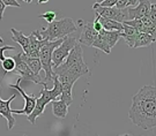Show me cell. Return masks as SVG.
Returning a JSON list of instances; mask_svg holds the SVG:
<instances>
[{
	"mask_svg": "<svg viewBox=\"0 0 156 136\" xmlns=\"http://www.w3.org/2000/svg\"><path fill=\"white\" fill-rule=\"evenodd\" d=\"M56 75L62 84L60 100L68 106L73 103L72 89L74 83L83 75H90L89 68L83 61V51L80 44H75L66 59L58 67L53 68Z\"/></svg>",
	"mask_w": 156,
	"mask_h": 136,
	"instance_id": "6da1fadb",
	"label": "cell"
},
{
	"mask_svg": "<svg viewBox=\"0 0 156 136\" xmlns=\"http://www.w3.org/2000/svg\"><path fill=\"white\" fill-rule=\"evenodd\" d=\"M128 117L136 127L142 129L155 128L156 126V88L155 85L142 87L132 97V106Z\"/></svg>",
	"mask_w": 156,
	"mask_h": 136,
	"instance_id": "7a4b0ae2",
	"label": "cell"
},
{
	"mask_svg": "<svg viewBox=\"0 0 156 136\" xmlns=\"http://www.w3.org/2000/svg\"><path fill=\"white\" fill-rule=\"evenodd\" d=\"M52 81H53V88L50 90L48 89V87H44V89L41 90V96L39 98H36V104L33 112L27 117V119L29 122H31V125H35L36 119L44 113L45 106L52 100H57V98L62 95V84L55 74L52 76Z\"/></svg>",
	"mask_w": 156,
	"mask_h": 136,
	"instance_id": "3957f363",
	"label": "cell"
},
{
	"mask_svg": "<svg viewBox=\"0 0 156 136\" xmlns=\"http://www.w3.org/2000/svg\"><path fill=\"white\" fill-rule=\"evenodd\" d=\"M78 27L71 17H64L62 20H55L49 23L48 28H42L39 30V35L43 39L49 42L57 39H64L68 35L76 31Z\"/></svg>",
	"mask_w": 156,
	"mask_h": 136,
	"instance_id": "277c9868",
	"label": "cell"
},
{
	"mask_svg": "<svg viewBox=\"0 0 156 136\" xmlns=\"http://www.w3.org/2000/svg\"><path fill=\"white\" fill-rule=\"evenodd\" d=\"M62 43V39L52 40V42L46 40L42 45L41 50H39V61H41V65H42V69L44 70L45 73V83L46 84L50 81H52V76H53V68H52V63H51L52 52Z\"/></svg>",
	"mask_w": 156,
	"mask_h": 136,
	"instance_id": "5b68a950",
	"label": "cell"
},
{
	"mask_svg": "<svg viewBox=\"0 0 156 136\" xmlns=\"http://www.w3.org/2000/svg\"><path fill=\"white\" fill-rule=\"evenodd\" d=\"M13 58L14 63H15V68H14V73H16L20 75V79L21 82H34L36 84H41L43 87H48V84L43 82L39 76H36L35 74L29 69V67L27 66V63L23 59V52H20L15 54Z\"/></svg>",
	"mask_w": 156,
	"mask_h": 136,
	"instance_id": "8992f818",
	"label": "cell"
},
{
	"mask_svg": "<svg viewBox=\"0 0 156 136\" xmlns=\"http://www.w3.org/2000/svg\"><path fill=\"white\" fill-rule=\"evenodd\" d=\"M75 44H76V39L74 37H65L62 39V44L56 47L52 52V58H51L52 68L58 67L66 59V57L69 54V52L75 46Z\"/></svg>",
	"mask_w": 156,
	"mask_h": 136,
	"instance_id": "52a82bcc",
	"label": "cell"
},
{
	"mask_svg": "<svg viewBox=\"0 0 156 136\" xmlns=\"http://www.w3.org/2000/svg\"><path fill=\"white\" fill-rule=\"evenodd\" d=\"M93 8L95 9L96 14H98L100 16L110 19V20H113L116 22L123 23L128 20L127 8L119 9V8H116V7H100L96 4H94Z\"/></svg>",
	"mask_w": 156,
	"mask_h": 136,
	"instance_id": "ba28073f",
	"label": "cell"
},
{
	"mask_svg": "<svg viewBox=\"0 0 156 136\" xmlns=\"http://www.w3.org/2000/svg\"><path fill=\"white\" fill-rule=\"evenodd\" d=\"M20 83H21V79L19 77L15 84H9V88L14 89V90H17L20 92V95L23 97L24 99V108L23 110H12V113H16V114H24L28 117L29 114L33 112L34 107H35V104H36V97L31 95V96H28L24 90L20 87Z\"/></svg>",
	"mask_w": 156,
	"mask_h": 136,
	"instance_id": "9c48e42d",
	"label": "cell"
},
{
	"mask_svg": "<svg viewBox=\"0 0 156 136\" xmlns=\"http://www.w3.org/2000/svg\"><path fill=\"white\" fill-rule=\"evenodd\" d=\"M29 46L27 53H24L29 58H39V50L44 44L46 39H43L39 35V30H35L28 36Z\"/></svg>",
	"mask_w": 156,
	"mask_h": 136,
	"instance_id": "30bf717a",
	"label": "cell"
},
{
	"mask_svg": "<svg viewBox=\"0 0 156 136\" xmlns=\"http://www.w3.org/2000/svg\"><path fill=\"white\" fill-rule=\"evenodd\" d=\"M151 6V2L149 0H139V5L136 7H127V21L142 19L144 16H146L149 13Z\"/></svg>",
	"mask_w": 156,
	"mask_h": 136,
	"instance_id": "8fae6325",
	"label": "cell"
},
{
	"mask_svg": "<svg viewBox=\"0 0 156 136\" xmlns=\"http://www.w3.org/2000/svg\"><path fill=\"white\" fill-rule=\"evenodd\" d=\"M16 96H17V93L16 92H14L13 96H12L9 99H7V100H2L1 97H0V114L6 118L7 122H8L7 129H9V131L15 126V122H16V121H15V118L13 117V113H12L11 106H9L11 103L13 102V99L16 98Z\"/></svg>",
	"mask_w": 156,
	"mask_h": 136,
	"instance_id": "7c38bea8",
	"label": "cell"
},
{
	"mask_svg": "<svg viewBox=\"0 0 156 136\" xmlns=\"http://www.w3.org/2000/svg\"><path fill=\"white\" fill-rule=\"evenodd\" d=\"M82 32H81V36L79 38V44H82V45L86 46H93V43L94 40L96 39L98 32L95 31V29L93 28V23L87 22L82 27Z\"/></svg>",
	"mask_w": 156,
	"mask_h": 136,
	"instance_id": "4fadbf2b",
	"label": "cell"
},
{
	"mask_svg": "<svg viewBox=\"0 0 156 136\" xmlns=\"http://www.w3.org/2000/svg\"><path fill=\"white\" fill-rule=\"evenodd\" d=\"M138 30H135L134 28L129 27V25H126L123 23V31L120 32V37H123L124 40L126 42V44L128 45V47L133 49L134 42H135V38L138 36Z\"/></svg>",
	"mask_w": 156,
	"mask_h": 136,
	"instance_id": "5bb4252c",
	"label": "cell"
},
{
	"mask_svg": "<svg viewBox=\"0 0 156 136\" xmlns=\"http://www.w3.org/2000/svg\"><path fill=\"white\" fill-rule=\"evenodd\" d=\"M95 16H96V19L102 24V28L104 29V30H106V31H123V23L116 22V21L110 20V19L102 17L98 14H96Z\"/></svg>",
	"mask_w": 156,
	"mask_h": 136,
	"instance_id": "9a60e30c",
	"label": "cell"
},
{
	"mask_svg": "<svg viewBox=\"0 0 156 136\" xmlns=\"http://www.w3.org/2000/svg\"><path fill=\"white\" fill-rule=\"evenodd\" d=\"M11 32H12V39L14 40V42H16L17 44L22 47L23 53H27L29 46L28 36H24L22 31H19V30H16V29L14 28L11 29Z\"/></svg>",
	"mask_w": 156,
	"mask_h": 136,
	"instance_id": "2e32d148",
	"label": "cell"
},
{
	"mask_svg": "<svg viewBox=\"0 0 156 136\" xmlns=\"http://www.w3.org/2000/svg\"><path fill=\"white\" fill-rule=\"evenodd\" d=\"M52 112L55 114L56 118L59 119H65L67 113H68V105L65 104L62 100H52Z\"/></svg>",
	"mask_w": 156,
	"mask_h": 136,
	"instance_id": "e0dca14e",
	"label": "cell"
},
{
	"mask_svg": "<svg viewBox=\"0 0 156 136\" xmlns=\"http://www.w3.org/2000/svg\"><path fill=\"white\" fill-rule=\"evenodd\" d=\"M120 32H122V31H106L104 29H102L98 34H101L103 36V38H104V40L106 42L108 46H109L110 49H112L113 46L117 44V42L119 40V38H120Z\"/></svg>",
	"mask_w": 156,
	"mask_h": 136,
	"instance_id": "ac0fdd59",
	"label": "cell"
},
{
	"mask_svg": "<svg viewBox=\"0 0 156 136\" xmlns=\"http://www.w3.org/2000/svg\"><path fill=\"white\" fill-rule=\"evenodd\" d=\"M155 42V38L151 37V35L146 34V32H139L135 42H134L133 49H138V47H142V46H149L151 43Z\"/></svg>",
	"mask_w": 156,
	"mask_h": 136,
	"instance_id": "d6986e66",
	"label": "cell"
},
{
	"mask_svg": "<svg viewBox=\"0 0 156 136\" xmlns=\"http://www.w3.org/2000/svg\"><path fill=\"white\" fill-rule=\"evenodd\" d=\"M23 59L27 63V66L29 67V69L33 72L36 76H39V72L42 70V65L39 61V58H29L23 53Z\"/></svg>",
	"mask_w": 156,
	"mask_h": 136,
	"instance_id": "ffe728a7",
	"label": "cell"
},
{
	"mask_svg": "<svg viewBox=\"0 0 156 136\" xmlns=\"http://www.w3.org/2000/svg\"><path fill=\"white\" fill-rule=\"evenodd\" d=\"M93 47H96V49H98V50L103 51L104 53H106V54H110V53H111V49L108 46L106 42L104 40L103 36H102L101 34L97 35L96 39L94 40V43H93Z\"/></svg>",
	"mask_w": 156,
	"mask_h": 136,
	"instance_id": "44dd1931",
	"label": "cell"
},
{
	"mask_svg": "<svg viewBox=\"0 0 156 136\" xmlns=\"http://www.w3.org/2000/svg\"><path fill=\"white\" fill-rule=\"evenodd\" d=\"M1 66H2V69L5 72H13L14 68H15V63L13 60V58H5L2 61H1Z\"/></svg>",
	"mask_w": 156,
	"mask_h": 136,
	"instance_id": "7402d4cb",
	"label": "cell"
},
{
	"mask_svg": "<svg viewBox=\"0 0 156 136\" xmlns=\"http://www.w3.org/2000/svg\"><path fill=\"white\" fill-rule=\"evenodd\" d=\"M56 16H57L56 13H55V12H52V11H48V12H45L44 14L39 15V17H41V19H44L48 23L53 22V21L56 20Z\"/></svg>",
	"mask_w": 156,
	"mask_h": 136,
	"instance_id": "603a6c76",
	"label": "cell"
},
{
	"mask_svg": "<svg viewBox=\"0 0 156 136\" xmlns=\"http://www.w3.org/2000/svg\"><path fill=\"white\" fill-rule=\"evenodd\" d=\"M14 50H15V46H1L0 47V61L5 59V56H4L5 51H14Z\"/></svg>",
	"mask_w": 156,
	"mask_h": 136,
	"instance_id": "cb8c5ba5",
	"label": "cell"
},
{
	"mask_svg": "<svg viewBox=\"0 0 156 136\" xmlns=\"http://www.w3.org/2000/svg\"><path fill=\"white\" fill-rule=\"evenodd\" d=\"M116 2H117V0H104L103 2L96 4V5L100 6V7H115Z\"/></svg>",
	"mask_w": 156,
	"mask_h": 136,
	"instance_id": "d4e9b609",
	"label": "cell"
},
{
	"mask_svg": "<svg viewBox=\"0 0 156 136\" xmlns=\"http://www.w3.org/2000/svg\"><path fill=\"white\" fill-rule=\"evenodd\" d=\"M115 7H116V8H119V9L127 8L128 7V0H117V2H116Z\"/></svg>",
	"mask_w": 156,
	"mask_h": 136,
	"instance_id": "484cf974",
	"label": "cell"
},
{
	"mask_svg": "<svg viewBox=\"0 0 156 136\" xmlns=\"http://www.w3.org/2000/svg\"><path fill=\"white\" fill-rule=\"evenodd\" d=\"M1 1L4 2V5L5 6H12V7H17V8L21 7L20 4L17 2L16 0H1Z\"/></svg>",
	"mask_w": 156,
	"mask_h": 136,
	"instance_id": "4316f807",
	"label": "cell"
},
{
	"mask_svg": "<svg viewBox=\"0 0 156 136\" xmlns=\"http://www.w3.org/2000/svg\"><path fill=\"white\" fill-rule=\"evenodd\" d=\"M93 28L95 29V31H96V32H100L101 30L103 29L102 28V24H101L100 21H98L96 17H95V21H94V23H93Z\"/></svg>",
	"mask_w": 156,
	"mask_h": 136,
	"instance_id": "83f0119b",
	"label": "cell"
},
{
	"mask_svg": "<svg viewBox=\"0 0 156 136\" xmlns=\"http://www.w3.org/2000/svg\"><path fill=\"white\" fill-rule=\"evenodd\" d=\"M5 8L6 6L4 5V2L0 0V21L2 20V17H4V12H5Z\"/></svg>",
	"mask_w": 156,
	"mask_h": 136,
	"instance_id": "f1b7e54d",
	"label": "cell"
},
{
	"mask_svg": "<svg viewBox=\"0 0 156 136\" xmlns=\"http://www.w3.org/2000/svg\"><path fill=\"white\" fill-rule=\"evenodd\" d=\"M139 0H128V7H134Z\"/></svg>",
	"mask_w": 156,
	"mask_h": 136,
	"instance_id": "f546056e",
	"label": "cell"
},
{
	"mask_svg": "<svg viewBox=\"0 0 156 136\" xmlns=\"http://www.w3.org/2000/svg\"><path fill=\"white\" fill-rule=\"evenodd\" d=\"M50 0H38V4L39 5H43V4H46V2H49Z\"/></svg>",
	"mask_w": 156,
	"mask_h": 136,
	"instance_id": "4dcf8cb0",
	"label": "cell"
},
{
	"mask_svg": "<svg viewBox=\"0 0 156 136\" xmlns=\"http://www.w3.org/2000/svg\"><path fill=\"white\" fill-rule=\"evenodd\" d=\"M104 0H95V4H101V2H103Z\"/></svg>",
	"mask_w": 156,
	"mask_h": 136,
	"instance_id": "1f68e13d",
	"label": "cell"
},
{
	"mask_svg": "<svg viewBox=\"0 0 156 136\" xmlns=\"http://www.w3.org/2000/svg\"><path fill=\"white\" fill-rule=\"evenodd\" d=\"M0 43H1V44H4V39H2L1 37H0Z\"/></svg>",
	"mask_w": 156,
	"mask_h": 136,
	"instance_id": "d6a6232c",
	"label": "cell"
},
{
	"mask_svg": "<svg viewBox=\"0 0 156 136\" xmlns=\"http://www.w3.org/2000/svg\"><path fill=\"white\" fill-rule=\"evenodd\" d=\"M26 2H28V4H30V2H33V0H26Z\"/></svg>",
	"mask_w": 156,
	"mask_h": 136,
	"instance_id": "836d02e7",
	"label": "cell"
},
{
	"mask_svg": "<svg viewBox=\"0 0 156 136\" xmlns=\"http://www.w3.org/2000/svg\"><path fill=\"white\" fill-rule=\"evenodd\" d=\"M119 136H132V135H129V134H124V135H119Z\"/></svg>",
	"mask_w": 156,
	"mask_h": 136,
	"instance_id": "e575fe53",
	"label": "cell"
},
{
	"mask_svg": "<svg viewBox=\"0 0 156 136\" xmlns=\"http://www.w3.org/2000/svg\"><path fill=\"white\" fill-rule=\"evenodd\" d=\"M23 136H27V135H23Z\"/></svg>",
	"mask_w": 156,
	"mask_h": 136,
	"instance_id": "d590c367",
	"label": "cell"
},
{
	"mask_svg": "<svg viewBox=\"0 0 156 136\" xmlns=\"http://www.w3.org/2000/svg\"><path fill=\"white\" fill-rule=\"evenodd\" d=\"M24 1H26V0H24Z\"/></svg>",
	"mask_w": 156,
	"mask_h": 136,
	"instance_id": "8d00e7d4",
	"label": "cell"
}]
</instances>
